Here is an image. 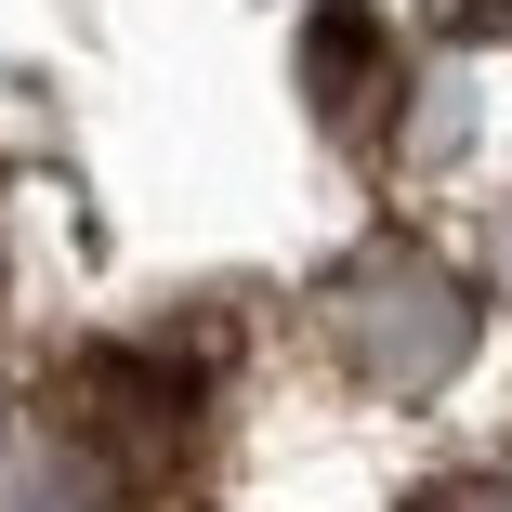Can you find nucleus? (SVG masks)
Returning <instances> with one entry per match:
<instances>
[{
	"instance_id": "2",
	"label": "nucleus",
	"mask_w": 512,
	"mask_h": 512,
	"mask_svg": "<svg viewBox=\"0 0 512 512\" xmlns=\"http://www.w3.org/2000/svg\"><path fill=\"white\" fill-rule=\"evenodd\" d=\"M394 512H512V486L499 473H434V486H407Z\"/></svg>"
},
{
	"instance_id": "3",
	"label": "nucleus",
	"mask_w": 512,
	"mask_h": 512,
	"mask_svg": "<svg viewBox=\"0 0 512 512\" xmlns=\"http://www.w3.org/2000/svg\"><path fill=\"white\" fill-rule=\"evenodd\" d=\"M499 302H512V211H499Z\"/></svg>"
},
{
	"instance_id": "1",
	"label": "nucleus",
	"mask_w": 512,
	"mask_h": 512,
	"mask_svg": "<svg viewBox=\"0 0 512 512\" xmlns=\"http://www.w3.org/2000/svg\"><path fill=\"white\" fill-rule=\"evenodd\" d=\"M473 276L434 250V237H355L316 289H302V342H316L355 394H394V407H421L460 381L473 355Z\"/></svg>"
}]
</instances>
